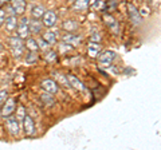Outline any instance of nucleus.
I'll use <instances>...</instances> for the list:
<instances>
[{"label": "nucleus", "instance_id": "21", "mask_svg": "<svg viewBox=\"0 0 161 150\" xmlns=\"http://www.w3.org/2000/svg\"><path fill=\"white\" fill-rule=\"evenodd\" d=\"M54 78L57 79V82H59L62 86L64 87H70V84H69V81H67V77L66 75H63V74H60V72H57L55 71L54 72Z\"/></svg>", "mask_w": 161, "mask_h": 150}, {"label": "nucleus", "instance_id": "15", "mask_svg": "<svg viewBox=\"0 0 161 150\" xmlns=\"http://www.w3.org/2000/svg\"><path fill=\"white\" fill-rule=\"evenodd\" d=\"M43 28V23L39 20V19H34V20H30V32L34 35H38L42 32Z\"/></svg>", "mask_w": 161, "mask_h": 150}, {"label": "nucleus", "instance_id": "13", "mask_svg": "<svg viewBox=\"0 0 161 150\" xmlns=\"http://www.w3.org/2000/svg\"><path fill=\"white\" fill-rule=\"evenodd\" d=\"M80 40H82V36H79V35L67 34V35H64V36H63V43L69 44L70 47H71V46H77Z\"/></svg>", "mask_w": 161, "mask_h": 150}, {"label": "nucleus", "instance_id": "10", "mask_svg": "<svg viewBox=\"0 0 161 150\" xmlns=\"http://www.w3.org/2000/svg\"><path fill=\"white\" fill-rule=\"evenodd\" d=\"M42 87L44 88L46 93H50V94H57L58 93V84L55 81H53V79H43Z\"/></svg>", "mask_w": 161, "mask_h": 150}, {"label": "nucleus", "instance_id": "19", "mask_svg": "<svg viewBox=\"0 0 161 150\" xmlns=\"http://www.w3.org/2000/svg\"><path fill=\"white\" fill-rule=\"evenodd\" d=\"M44 12H46V8H44L43 6H40V4L39 6L32 7V9H31V15H32L34 19H42Z\"/></svg>", "mask_w": 161, "mask_h": 150}, {"label": "nucleus", "instance_id": "6", "mask_svg": "<svg viewBox=\"0 0 161 150\" xmlns=\"http://www.w3.org/2000/svg\"><path fill=\"white\" fill-rule=\"evenodd\" d=\"M57 20H58V18H57V13H55L54 11H46L42 16L43 26H46L47 28L54 27L55 24H57Z\"/></svg>", "mask_w": 161, "mask_h": 150}, {"label": "nucleus", "instance_id": "12", "mask_svg": "<svg viewBox=\"0 0 161 150\" xmlns=\"http://www.w3.org/2000/svg\"><path fill=\"white\" fill-rule=\"evenodd\" d=\"M6 28H7V31L8 32H14V31H16V27H18V23L19 20L16 19V15H14L11 13L9 16L6 18Z\"/></svg>", "mask_w": 161, "mask_h": 150}, {"label": "nucleus", "instance_id": "14", "mask_svg": "<svg viewBox=\"0 0 161 150\" xmlns=\"http://www.w3.org/2000/svg\"><path fill=\"white\" fill-rule=\"evenodd\" d=\"M67 77V81H69V84H70V87H74V88H77L79 90V91H83L85 90V84L79 81V79L77 77H74V75H66Z\"/></svg>", "mask_w": 161, "mask_h": 150}, {"label": "nucleus", "instance_id": "27", "mask_svg": "<svg viewBox=\"0 0 161 150\" xmlns=\"http://www.w3.org/2000/svg\"><path fill=\"white\" fill-rule=\"evenodd\" d=\"M46 61L48 63H55L57 62V54L54 51H47L46 52Z\"/></svg>", "mask_w": 161, "mask_h": 150}, {"label": "nucleus", "instance_id": "20", "mask_svg": "<svg viewBox=\"0 0 161 150\" xmlns=\"http://www.w3.org/2000/svg\"><path fill=\"white\" fill-rule=\"evenodd\" d=\"M89 3H90V0H75L73 8L75 11H85L89 7Z\"/></svg>", "mask_w": 161, "mask_h": 150}, {"label": "nucleus", "instance_id": "7", "mask_svg": "<svg viewBox=\"0 0 161 150\" xmlns=\"http://www.w3.org/2000/svg\"><path fill=\"white\" fill-rule=\"evenodd\" d=\"M11 12L14 15H23L24 11H26V2L24 0H11Z\"/></svg>", "mask_w": 161, "mask_h": 150}, {"label": "nucleus", "instance_id": "32", "mask_svg": "<svg viewBox=\"0 0 161 150\" xmlns=\"http://www.w3.org/2000/svg\"><path fill=\"white\" fill-rule=\"evenodd\" d=\"M4 20H6V13H4V11H2V9H0V27L3 26Z\"/></svg>", "mask_w": 161, "mask_h": 150}, {"label": "nucleus", "instance_id": "35", "mask_svg": "<svg viewBox=\"0 0 161 150\" xmlns=\"http://www.w3.org/2000/svg\"><path fill=\"white\" fill-rule=\"evenodd\" d=\"M2 50H3V46H2V44H0V51H2Z\"/></svg>", "mask_w": 161, "mask_h": 150}, {"label": "nucleus", "instance_id": "18", "mask_svg": "<svg viewBox=\"0 0 161 150\" xmlns=\"http://www.w3.org/2000/svg\"><path fill=\"white\" fill-rule=\"evenodd\" d=\"M42 39H43L44 42H47L50 46H53V44L57 43V34L53 32V31H46V32L43 34Z\"/></svg>", "mask_w": 161, "mask_h": 150}, {"label": "nucleus", "instance_id": "4", "mask_svg": "<svg viewBox=\"0 0 161 150\" xmlns=\"http://www.w3.org/2000/svg\"><path fill=\"white\" fill-rule=\"evenodd\" d=\"M128 12H129L130 20H132V23L134 24V26H140V24L142 23V16H141L138 9L136 8L133 4H128Z\"/></svg>", "mask_w": 161, "mask_h": 150}, {"label": "nucleus", "instance_id": "5", "mask_svg": "<svg viewBox=\"0 0 161 150\" xmlns=\"http://www.w3.org/2000/svg\"><path fill=\"white\" fill-rule=\"evenodd\" d=\"M115 58V52L114 51H110V50H108V51H105L99 55V66L102 67H109L110 64L113 63V59Z\"/></svg>", "mask_w": 161, "mask_h": 150}, {"label": "nucleus", "instance_id": "23", "mask_svg": "<svg viewBox=\"0 0 161 150\" xmlns=\"http://www.w3.org/2000/svg\"><path fill=\"white\" fill-rule=\"evenodd\" d=\"M63 28L66 29V31H75V29L78 28V23H75L74 20H66L63 23Z\"/></svg>", "mask_w": 161, "mask_h": 150}, {"label": "nucleus", "instance_id": "9", "mask_svg": "<svg viewBox=\"0 0 161 150\" xmlns=\"http://www.w3.org/2000/svg\"><path fill=\"white\" fill-rule=\"evenodd\" d=\"M23 130L27 136H32L35 133V123L32 121V118L30 115H27V114L23 118Z\"/></svg>", "mask_w": 161, "mask_h": 150}, {"label": "nucleus", "instance_id": "34", "mask_svg": "<svg viewBox=\"0 0 161 150\" xmlns=\"http://www.w3.org/2000/svg\"><path fill=\"white\" fill-rule=\"evenodd\" d=\"M67 2H70V3H74V2H75V0H67Z\"/></svg>", "mask_w": 161, "mask_h": 150}, {"label": "nucleus", "instance_id": "17", "mask_svg": "<svg viewBox=\"0 0 161 150\" xmlns=\"http://www.w3.org/2000/svg\"><path fill=\"white\" fill-rule=\"evenodd\" d=\"M24 47L28 48V51H34V52H38L39 51V46H38V40L34 38H27V42L24 43Z\"/></svg>", "mask_w": 161, "mask_h": 150}, {"label": "nucleus", "instance_id": "3", "mask_svg": "<svg viewBox=\"0 0 161 150\" xmlns=\"http://www.w3.org/2000/svg\"><path fill=\"white\" fill-rule=\"evenodd\" d=\"M2 106H3L2 115L4 118H7L9 115H12V113L15 111V109H16V102H15L14 98H9V99H6V102H4Z\"/></svg>", "mask_w": 161, "mask_h": 150}, {"label": "nucleus", "instance_id": "29", "mask_svg": "<svg viewBox=\"0 0 161 150\" xmlns=\"http://www.w3.org/2000/svg\"><path fill=\"white\" fill-rule=\"evenodd\" d=\"M38 46H39V50L42 48V50H48L50 47V44L47 42H44L43 39H40V40H38Z\"/></svg>", "mask_w": 161, "mask_h": 150}, {"label": "nucleus", "instance_id": "8", "mask_svg": "<svg viewBox=\"0 0 161 150\" xmlns=\"http://www.w3.org/2000/svg\"><path fill=\"white\" fill-rule=\"evenodd\" d=\"M7 127L8 131L12 134V136H18L20 133V125H19V119L14 118V117H7Z\"/></svg>", "mask_w": 161, "mask_h": 150}, {"label": "nucleus", "instance_id": "16", "mask_svg": "<svg viewBox=\"0 0 161 150\" xmlns=\"http://www.w3.org/2000/svg\"><path fill=\"white\" fill-rule=\"evenodd\" d=\"M101 50H102V47H101L99 43L92 42V43H89V46H87V54L92 58H95V56H98V54L101 52Z\"/></svg>", "mask_w": 161, "mask_h": 150}, {"label": "nucleus", "instance_id": "30", "mask_svg": "<svg viewBox=\"0 0 161 150\" xmlns=\"http://www.w3.org/2000/svg\"><path fill=\"white\" fill-rule=\"evenodd\" d=\"M24 115H26V111H24V107H23V106H20V107H19V110H18V119H22V121H23Z\"/></svg>", "mask_w": 161, "mask_h": 150}, {"label": "nucleus", "instance_id": "1", "mask_svg": "<svg viewBox=\"0 0 161 150\" xmlns=\"http://www.w3.org/2000/svg\"><path fill=\"white\" fill-rule=\"evenodd\" d=\"M9 46L12 50V55L15 58H22L24 54V42L23 39H20L19 36H11L9 38Z\"/></svg>", "mask_w": 161, "mask_h": 150}, {"label": "nucleus", "instance_id": "25", "mask_svg": "<svg viewBox=\"0 0 161 150\" xmlns=\"http://www.w3.org/2000/svg\"><path fill=\"white\" fill-rule=\"evenodd\" d=\"M38 61V54L36 52H34V51H30L27 52V56H26V63L28 64H32Z\"/></svg>", "mask_w": 161, "mask_h": 150}, {"label": "nucleus", "instance_id": "11", "mask_svg": "<svg viewBox=\"0 0 161 150\" xmlns=\"http://www.w3.org/2000/svg\"><path fill=\"white\" fill-rule=\"evenodd\" d=\"M103 22L114 34H119V26H118L117 20H115L112 15H105V16H103Z\"/></svg>", "mask_w": 161, "mask_h": 150}, {"label": "nucleus", "instance_id": "28", "mask_svg": "<svg viewBox=\"0 0 161 150\" xmlns=\"http://www.w3.org/2000/svg\"><path fill=\"white\" fill-rule=\"evenodd\" d=\"M7 97H8L7 91H6V90H2V91H0V107H2V104H3L4 102H6Z\"/></svg>", "mask_w": 161, "mask_h": 150}, {"label": "nucleus", "instance_id": "26", "mask_svg": "<svg viewBox=\"0 0 161 150\" xmlns=\"http://www.w3.org/2000/svg\"><path fill=\"white\" fill-rule=\"evenodd\" d=\"M93 8L95 11H105V2L103 0H95V3L93 4Z\"/></svg>", "mask_w": 161, "mask_h": 150}, {"label": "nucleus", "instance_id": "22", "mask_svg": "<svg viewBox=\"0 0 161 150\" xmlns=\"http://www.w3.org/2000/svg\"><path fill=\"white\" fill-rule=\"evenodd\" d=\"M40 99H42L43 103L46 104V106H53V104L55 103V99L53 97V94H50V93H44Z\"/></svg>", "mask_w": 161, "mask_h": 150}, {"label": "nucleus", "instance_id": "31", "mask_svg": "<svg viewBox=\"0 0 161 150\" xmlns=\"http://www.w3.org/2000/svg\"><path fill=\"white\" fill-rule=\"evenodd\" d=\"M92 42H94V43H98V42H101V35H99L97 31H94L93 36H92Z\"/></svg>", "mask_w": 161, "mask_h": 150}, {"label": "nucleus", "instance_id": "24", "mask_svg": "<svg viewBox=\"0 0 161 150\" xmlns=\"http://www.w3.org/2000/svg\"><path fill=\"white\" fill-rule=\"evenodd\" d=\"M117 0H108V2H105V9L109 12L114 11L115 8H117Z\"/></svg>", "mask_w": 161, "mask_h": 150}, {"label": "nucleus", "instance_id": "33", "mask_svg": "<svg viewBox=\"0 0 161 150\" xmlns=\"http://www.w3.org/2000/svg\"><path fill=\"white\" fill-rule=\"evenodd\" d=\"M8 3V0H0V6H3V4H6Z\"/></svg>", "mask_w": 161, "mask_h": 150}, {"label": "nucleus", "instance_id": "2", "mask_svg": "<svg viewBox=\"0 0 161 150\" xmlns=\"http://www.w3.org/2000/svg\"><path fill=\"white\" fill-rule=\"evenodd\" d=\"M16 31H18V36L20 39H27L30 36V20L27 18H23L22 20L18 23V27H16Z\"/></svg>", "mask_w": 161, "mask_h": 150}]
</instances>
